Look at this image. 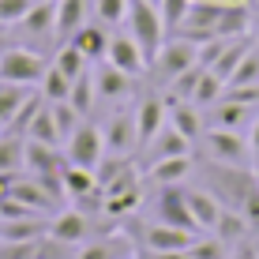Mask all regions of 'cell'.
Listing matches in <instances>:
<instances>
[{
	"instance_id": "1",
	"label": "cell",
	"mask_w": 259,
	"mask_h": 259,
	"mask_svg": "<svg viewBox=\"0 0 259 259\" xmlns=\"http://www.w3.org/2000/svg\"><path fill=\"white\" fill-rule=\"evenodd\" d=\"M203 181H207V192L222 203V207H233V210H240L259 192V177L252 173V169H244V165L210 162L207 169H203Z\"/></svg>"
},
{
	"instance_id": "2",
	"label": "cell",
	"mask_w": 259,
	"mask_h": 259,
	"mask_svg": "<svg viewBox=\"0 0 259 259\" xmlns=\"http://www.w3.org/2000/svg\"><path fill=\"white\" fill-rule=\"evenodd\" d=\"M124 23H128V34L139 41L143 57H147V64H150L154 53L162 49V41H165V23H162L158 4H154V0H128V15H124Z\"/></svg>"
},
{
	"instance_id": "3",
	"label": "cell",
	"mask_w": 259,
	"mask_h": 259,
	"mask_svg": "<svg viewBox=\"0 0 259 259\" xmlns=\"http://www.w3.org/2000/svg\"><path fill=\"white\" fill-rule=\"evenodd\" d=\"M199 64V46H192V41H184V38H177L173 34V41H162V49L154 53V60H150V71H154V79L162 87H169L181 71H188Z\"/></svg>"
},
{
	"instance_id": "4",
	"label": "cell",
	"mask_w": 259,
	"mask_h": 259,
	"mask_svg": "<svg viewBox=\"0 0 259 259\" xmlns=\"http://www.w3.org/2000/svg\"><path fill=\"white\" fill-rule=\"evenodd\" d=\"M49 71V60L34 49H15L8 46L0 53V79L4 83H19V87H38Z\"/></svg>"
},
{
	"instance_id": "5",
	"label": "cell",
	"mask_w": 259,
	"mask_h": 259,
	"mask_svg": "<svg viewBox=\"0 0 259 259\" xmlns=\"http://www.w3.org/2000/svg\"><path fill=\"white\" fill-rule=\"evenodd\" d=\"M203 150L210 162H226V165H244L252 154L248 136H240L233 128H207L203 132Z\"/></svg>"
},
{
	"instance_id": "6",
	"label": "cell",
	"mask_w": 259,
	"mask_h": 259,
	"mask_svg": "<svg viewBox=\"0 0 259 259\" xmlns=\"http://www.w3.org/2000/svg\"><path fill=\"white\" fill-rule=\"evenodd\" d=\"M68 162L79 165V169H98L105 158V136L102 128H94V124H79L75 132L68 136Z\"/></svg>"
},
{
	"instance_id": "7",
	"label": "cell",
	"mask_w": 259,
	"mask_h": 259,
	"mask_svg": "<svg viewBox=\"0 0 259 259\" xmlns=\"http://www.w3.org/2000/svg\"><path fill=\"white\" fill-rule=\"evenodd\" d=\"M158 218H162L165 226L199 233V226H195V218H192V207H188V188H181V184L158 188Z\"/></svg>"
},
{
	"instance_id": "8",
	"label": "cell",
	"mask_w": 259,
	"mask_h": 259,
	"mask_svg": "<svg viewBox=\"0 0 259 259\" xmlns=\"http://www.w3.org/2000/svg\"><path fill=\"white\" fill-rule=\"evenodd\" d=\"M105 210L109 214H128V210H136L139 207V173H136V165H128L124 173H117L109 184H105Z\"/></svg>"
},
{
	"instance_id": "9",
	"label": "cell",
	"mask_w": 259,
	"mask_h": 259,
	"mask_svg": "<svg viewBox=\"0 0 259 259\" xmlns=\"http://www.w3.org/2000/svg\"><path fill=\"white\" fill-rule=\"evenodd\" d=\"M105 136V154H117V158H128L132 150L139 147V136H136V113H113L102 128Z\"/></svg>"
},
{
	"instance_id": "10",
	"label": "cell",
	"mask_w": 259,
	"mask_h": 259,
	"mask_svg": "<svg viewBox=\"0 0 259 259\" xmlns=\"http://www.w3.org/2000/svg\"><path fill=\"white\" fill-rule=\"evenodd\" d=\"M169 124V109H165V98H154L147 94L143 102L136 105V136H139V147H147L150 139L158 136Z\"/></svg>"
},
{
	"instance_id": "11",
	"label": "cell",
	"mask_w": 259,
	"mask_h": 259,
	"mask_svg": "<svg viewBox=\"0 0 259 259\" xmlns=\"http://www.w3.org/2000/svg\"><path fill=\"white\" fill-rule=\"evenodd\" d=\"M105 60H109L113 68L128 71L132 79H136L139 71L147 68V57H143L139 41L132 38V34H109V49H105Z\"/></svg>"
},
{
	"instance_id": "12",
	"label": "cell",
	"mask_w": 259,
	"mask_h": 259,
	"mask_svg": "<svg viewBox=\"0 0 259 259\" xmlns=\"http://www.w3.org/2000/svg\"><path fill=\"white\" fill-rule=\"evenodd\" d=\"M94 91H98V102H120V98L132 94V75L113 68L109 60H102L94 68Z\"/></svg>"
},
{
	"instance_id": "13",
	"label": "cell",
	"mask_w": 259,
	"mask_h": 259,
	"mask_svg": "<svg viewBox=\"0 0 259 259\" xmlns=\"http://www.w3.org/2000/svg\"><path fill=\"white\" fill-rule=\"evenodd\" d=\"M147 165H154V162H165V158H181V154H192V139H184L181 132L173 128V124H165L162 132H158L154 139L147 143Z\"/></svg>"
},
{
	"instance_id": "14",
	"label": "cell",
	"mask_w": 259,
	"mask_h": 259,
	"mask_svg": "<svg viewBox=\"0 0 259 259\" xmlns=\"http://www.w3.org/2000/svg\"><path fill=\"white\" fill-rule=\"evenodd\" d=\"M244 124H252V105L233 102V98H226V94H222L218 102L210 105V113H207V128H233V132H240Z\"/></svg>"
},
{
	"instance_id": "15",
	"label": "cell",
	"mask_w": 259,
	"mask_h": 259,
	"mask_svg": "<svg viewBox=\"0 0 259 259\" xmlns=\"http://www.w3.org/2000/svg\"><path fill=\"white\" fill-rule=\"evenodd\" d=\"M87 233H91V218H87L83 210H64V214H57V218L49 222L46 237L60 240V244H79V240H87Z\"/></svg>"
},
{
	"instance_id": "16",
	"label": "cell",
	"mask_w": 259,
	"mask_h": 259,
	"mask_svg": "<svg viewBox=\"0 0 259 259\" xmlns=\"http://www.w3.org/2000/svg\"><path fill=\"white\" fill-rule=\"evenodd\" d=\"M68 41L94 64V60H105V49H109V30H105V23H83Z\"/></svg>"
},
{
	"instance_id": "17",
	"label": "cell",
	"mask_w": 259,
	"mask_h": 259,
	"mask_svg": "<svg viewBox=\"0 0 259 259\" xmlns=\"http://www.w3.org/2000/svg\"><path fill=\"white\" fill-rule=\"evenodd\" d=\"M165 109H169V124H173L184 139H192V143L203 139L207 120L199 117V105H192V102H165Z\"/></svg>"
},
{
	"instance_id": "18",
	"label": "cell",
	"mask_w": 259,
	"mask_h": 259,
	"mask_svg": "<svg viewBox=\"0 0 259 259\" xmlns=\"http://www.w3.org/2000/svg\"><path fill=\"white\" fill-rule=\"evenodd\" d=\"M19 30L26 34V38H49V34H57V0L30 4V12L23 15Z\"/></svg>"
},
{
	"instance_id": "19",
	"label": "cell",
	"mask_w": 259,
	"mask_h": 259,
	"mask_svg": "<svg viewBox=\"0 0 259 259\" xmlns=\"http://www.w3.org/2000/svg\"><path fill=\"white\" fill-rule=\"evenodd\" d=\"M23 158H26V165H30L34 173H64V169L71 165L68 154H60V150L49 147V143H34V139H26Z\"/></svg>"
},
{
	"instance_id": "20",
	"label": "cell",
	"mask_w": 259,
	"mask_h": 259,
	"mask_svg": "<svg viewBox=\"0 0 259 259\" xmlns=\"http://www.w3.org/2000/svg\"><path fill=\"white\" fill-rule=\"evenodd\" d=\"M195 237H199V233H188V229H177V226L158 222V226L147 229V248H150V252H184Z\"/></svg>"
},
{
	"instance_id": "21",
	"label": "cell",
	"mask_w": 259,
	"mask_h": 259,
	"mask_svg": "<svg viewBox=\"0 0 259 259\" xmlns=\"http://www.w3.org/2000/svg\"><path fill=\"white\" fill-rule=\"evenodd\" d=\"M8 195H12L15 203H23L30 214H49L53 203H57L38 181H23V177H15V181H12V192H8Z\"/></svg>"
},
{
	"instance_id": "22",
	"label": "cell",
	"mask_w": 259,
	"mask_h": 259,
	"mask_svg": "<svg viewBox=\"0 0 259 259\" xmlns=\"http://www.w3.org/2000/svg\"><path fill=\"white\" fill-rule=\"evenodd\" d=\"M49 233V222H41L38 214L26 218H0V240H38Z\"/></svg>"
},
{
	"instance_id": "23",
	"label": "cell",
	"mask_w": 259,
	"mask_h": 259,
	"mask_svg": "<svg viewBox=\"0 0 259 259\" xmlns=\"http://www.w3.org/2000/svg\"><path fill=\"white\" fill-rule=\"evenodd\" d=\"M192 173V158L181 154V158H165V162H154L147 169V181L158 184V188H165V184H181L184 177Z\"/></svg>"
},
{
	"instance_id": "24",
	"label": "cell",
	"mask_w": 259,
	"mask_h": 259,
	"mask_svg": "<svg viewBox=\"0 0 259 259\" xmlns=\"http://www.w3.org/2000/svg\"><path fill=\"white\" fill-rule=\"evenodd\" d=\"M252 46H255V41L248 38V34H240V38H229V41H226V49H222V57H218V60L210 64V71H214V75L222 79V83H226V79H229V75L237 71V64L244 60V53L252 49Z\"/></svg>"
},
{
	"instance_id": "25",
	"label": "cell",
	"mask_w": 259,
	"mask_h": 259,
	"mask_svg": "<svg viewBox=\"0 0 259 259\" xmlns=\"http://www.w3.org/2000/svg\"><path fill=\"white\" fill-rule=\"evenodd\" d=\"M188 207H192V218H195V226H199V233H203V229H214V226H218V214H222V203L214 199L210 192L188 188Z\"/></svg>"
},
{
	"instance_id": "26",
	"label": "cell",
	"mask_w": 259,
	"mask_h": 259,
	"mask_svg": "<svg viewBox=\"0 0 259 259\" xmlns=\"http://www.w3.org/2000/svg\"><path fill=\"white\" fill-rule=\"evenodd\" d=\"M83 23H87V4L83 0H57V38L60 41H68Z\"/></svg>"
},
{
	"instance_id": "27",
	"label": "cell",
	"mask_w": 259,
	"mask_h": 259,
	"mask_svg": "<svg viewBox=\"0 0 259 259\" xmlns=\"http://www.w3.org/2000/svg\"><path fill=\"white\" fill-rule=\"evenodd\" d=\"M41 105H46V94L41 91H30V98H26V102L19 105V113H15L12 120H8V136H19V139H26V128H30V120L38 117V109Z\"/></svg>"
},
{
	"instance_id": "28",
	"label": "cell",
	"mask_w": 259,
	"mask_h": 259,
	"mask_svg": "<svg viewBox=\"0 0 259 259\" xmlns=\"http://www.w3.org/2000/svg\"><path fill=\"white\" fill-rule=\"evenodd\" d=\"M26 139H34V143H49V147H60V132H57V120H53V113H49V102L38 109V117L30 120V128H26Z\"/></svg>"
},
{
	"instance_id": "29",
	"label": "cell",
	"mask_w": 259,
	"mask_h": 259,
	"mask_svg": "<svg viewBox=\"0 0 259 259\" xmlns=\"http://www.w3.org/2000/svg\"><path fill=\"white\" fill-rule=\"evenodd\" d=\"M68 102L75 105V109L83 113V117H87V109H94V102H98V91H94V68H91V71H83V75H75V79H71Z\"/></svg>"
},
{
	"instance_id": "30",
	"label": "cell",
	"mask_w": 259,
	"mask_h": 259,
	"mask_svg": "<svg viewBox=\"0 0 259 259\" xmlns=\"http://www.w3.org/2000/svg\"><path fill=\"white\" fill-rule=\"evenodd\" d=\"M248 233V222H244V214L233 210V207H222L218 214V226H214V237L218 240H226V244H237L240 237Z\"/></svg>"
},
{
	"instance_id": "31",
	"label": "cell",
	"mask_w": 259,
	"mask_h": 259,
	"mask_svg": "<svg viewBox=\"0 0 259 259\" xmlns=\"http://www.w3.org/2000/svg\"><path fill=\"white\" fill-rule=\"evenodd\" d=\"M30 98V87H19V83H4L0 79V128H8V120L19 113V105Z\"/></svg>"
},
{
	"instance_id": "32",
	"label": "cell",
	"mask_w": 259,
	"mask_h": 259,
	"mask_svg": "<svg viewBox=\"0 0 259 259\" xmlns=\"http://www.w3.org/2000/svg\"><path fill=\"white\" fill-rule=\"evenodd\" d=\"M203 71H207L203 64H195V68H188V71H181V75H177L173 83H169V91H165V102H192Z\"/></svg>"
},
{
	"instance_id": "33",
	"label": "cell",
	"mask_w": 259,
	"mask_h": 259,
	"mask_svg": "<svg viewBox=\"0 0 259 259\" xmlns=\"http://www.w3.org/2000/svg\"><path fill=\"white\" fill-rule=\"evenodd\" d=\"M53 68H60L68 79H75V75H83V71H91V60L71 46V41H64V46L57 49V57H53Z\"/></svg>"
},
{
	"instance_id": "34",
	"label": "cell",
	"mask_w": 259,
	"mask_h": 259,
	"mask_svg": "<svg viewBox=\"0 0 259 259\" xmlns=\"http://www.w3.org/2000/svg\"><path fill=\"white\" fill-rule=\"evenodd\" d=\"M94 188H98L94 169H79V165H68L64 169V195L79 199V195H87V192H94Z\"/></svg>"
},
{
	"instance_id": "35",
	"label": "cell",
	"mask_w": 259,
	"mask_h": 259,
	"mask_svg": "<svg viewBox=\"0 0 259 259\" xmlns=\"http://www.w3.org/2000/svg\"><path fill=\"white\" fill-rule=\"evenodd\" d=\"M23 150H26V139L8 136V132H4V139H0V173H15L19 165H26Z\"/></svg>"
},
{
	"instance_id": "36",
	"label": "cell",
	"mask_w": 259,
	"mask_h": 259,
	"mask_svg": "<svg viewBox=\"0 0 259 259\" xmlns=\"http://www.w3.org/2000/svg\"><path fill=\"white\" fill-rule=\"evenodd\" d=\"M49 113H53V120H57V132H60V139L68 143V136L83 124V113L75 109L71 102H49Z\"/></svg>"
},
{
	"instance_id": "37",
	"label": "cell",
	"mask_w": 259,
	"mask_h": 259,
	"mask_svg": "<svg viewBox=\"0 0 259 259\" xmlns=\"http://www.w3.org/2000/svg\"><path fill=\"white\" fill-rule=\"evenodd\" d=\"M259 83V49L252 46L244 53V60L237 64V71L226 79V87H255Z\"/></svg>"
},
{
	"instance_id": "38",
	"label": "cell",
	"mask_w": 259,
	"mask_h": 259,
	"mask_svg": "<svg viewBox=\"0 0 259 259\" xmlns=\"http://www.w3.org/2000/svg\"><path fill=\"white\" fill-rule=\"evenodd\" d=\"M38 91L46 94V102H68V91H71V79L64 75L60 68H53L49 64V71H46V79L38 83Z\"/></svg>"
},
{
	"instance_id": "39",
	"label": "cell",
	"mask_w": 259,
	"mask_h": 259,
	"mask_svg": "<svg viewBox=\"0 0 259 259\" xmlns=\"http://www.w3.org/2000/svg\"><path fill=\"white\" fill-rule=\"evenodd\" d=\"M222 94H226V83H222V79H218V75H214V71L207 68V71L199 75V87H195V98H192V105H207V109H210V105L218 102Z\"/></svg>"
},
{
	"instance_id": "40",
	"label": "cell",
	"mask_w": 259,
	"mask_h": 259,
	"mask_svg": "<svg viewBox=\"0 0 259 259\" xmlns=\"http://www.w3.org/2000/svg\"><path fill=\"white\" fill-rule=\"evenodd\" d=\"M226 240H218V237H195L192 244H188V259H226Z\"/></svg>"
},
{
	"instance_id": "41",
	"label": "cell",
	"mask_w": 259,
	"mask_h": 259,
	"mask_svg": "<svg viewBox=\"0 0 259 259\" xmlns=\"http://www.w3.org/2000/svg\"><path fill=\"white\" fill-rule=\"evenodd\" d=\"M38 240H0V259H38Z\"/></svg>"
},
{
	"instance_id": "42",
	"label": "cell",
	"mask_w": 259,
	"mask_h": 259,
	"mask_svg": "<svg viewBox=\"0 0 259 259\" xmlns=\"http://www.w3.org/2000/svg\"><path fill=\"white\" fill-rule=\"evenodd\" d=\"M98 23H105V26H117L124 15H128V0H98Z\"/></svg>"
},
{
	"instance_id": "43",
	"label": "cell",
	"mask_w": 259,
	"mask_h": 259,
	"mask_svg": "<svg viewBox=\"0 0 259 259\" xmlns=\"http://www.w3.org/2000/svg\"><path fill=\"white\" fill-rule=\"evenodd\" d=\"M30 4L34 0H0V23L4 26H19L23 15L30 12Z\"/></svg>"
},
{
	"instance_id": "44",
	"label": "cell",
	"mask_w": 259,
	"mask_h": 259,
	"mask_svg": "<svg viewBox=\"0 0 259 259\" xmlns=\"http://www.w3.org/2000/svg\"><path fill=\"white\" fill-rule=\"evenodd\" d=\"M79 259H113V255H109V248H105V244H91Z\"/></svg>"
},
{
	"instance_id": "45",
	"label": "cell",
	"mask_w": 259,
	"mask_h": 259,
	"mask_svg": "<svg viewBox=\"0 0 259 259\" xmlns=\"http://www.w3.org/2000/svg\"><path fill=\"white\" fill-rule=\"evenodd\" d=\"M233 259H259V248H252V244H240Z\"/></svg>"
},
{
	"instance_id": "46",
	"label": "cell",
	"mask_w": 259,
	"mask_h": 259,
	"mask_svg": "<svg viewBox=\"0 0 259 259\" xmlns=\"http://www.w3.org/2000/svg\"><path fill=\"white\" fill-rule=\"evenodd\" d=\"M248 143H252V154H259V117H252V136H248Z\"/></svg>"
},
{
	"instance_id": "47",
	"label": "cell",
	"mask_w": 259,
	"mask_h": 259,
	"mask_svg": "<svg viewBox=\"0 0 259 259\" xmlns=\"http://www.w3.org/2000/svg\"><path fill=\"white\" fill-rule=\"evenodd\" d=\"M150 259H188V248H184V252H154Z\"/></svg>"
},
{
	"instance_id": "48",
	"label": "cell",
	"mask_w": 259,
	"mask_h": 259,
	"mask_svg": "<svg viewBox=\"0 0 259 259\" xmlns=\"http://www.w3.org/2000/svg\"><path fill=\"white\" fill-rule=\"evenodd\" d=\"M8 49V34H4V23H0V53Z\"/></svg>"
},
{
	"instance_id": "49",
	"label": "cell",
	"mask_w": 259,
	"mask_h": 259,
	"mask_svg": "<svg viewBox=\"0 0 259 259\" xmlns=\"http://www.w3.org/2000/svg\"><path fill=\"white\" fill-rule=\"evenodd\" d=\"M248 4H252V15H259V0H248Z\"/></svg>"
},
{
	"instance_id": "50",
	"label": "cell",
	"mask_w": 259,
	"mask_h": 259,
	"mask_svg": "<svg viewBox=\"0 0 259 259\" xmlns=\"http://www.w3.org/2000/svg\"><path fill=\"white\" fill-rule=\"evenodd\" d=\"M0 139H4V128H0Z\"/></svg>"
},
{
	"instance_id": "51",
	"label": "cell",
	"mask_w": 259,
	"mask_h": 259,
	"mask_svg": "<svg viewBox=\"0 0 259 259\" xmlns=\"http://www.w3.org/2000/svg\"><path fill=\"white\" fill-rule=\"evenodd\" d=\"M34 4H41V0H34Z\"/></svg>"
},
{
	"instance_id": "52",
	"label": "cell",
	"mask_w": 259,
	"mask_h": 259,
	"mask_svg": "<svg viewBox=\"0 0 259 259\" xmlns=\"http://www.w3.org/2000/svg\"><path fill=\"white\" fill-rule=\"evenodd\" d=\"M154 4H158V0H154Z\"/></svg>"
}]
</instances>
